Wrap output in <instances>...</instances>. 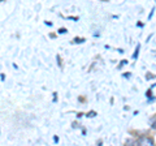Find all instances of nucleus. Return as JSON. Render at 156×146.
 Instances as JSON below:
<instances>
[{
	"label": "nucleus",
	"mask_w": 156,
	"mask_h": 146,
	"mask_svg": "<svg viewBox=\"0 0 156 146\" xmlns=\"http://www.w3.org/2000/svg\"><path fill=\"white\" fill-rule=\"evenodd\" d=\"M138 51H139V46L136 47V50H135V54L133 55V58H134V59H136V56H138Z\"/></svg>",
	"instance_id": "2"
},
{
	"label": "nucleus",
	"mask_w": 156,
	"mask_h": 146,
	"mask_svg": "<svg viewBox=\"0 0 156 146\" xmlns=\"http://www.w3.org/2000/svg\"><path fill=\"white\" fill-rule=\"evenodd\" d=\"M152 128H155V129H156V121H155V124L152 125Z\"/></svg>",
	"instance_id": "3"
},
{
	"label": "nucleus",
	"mask_w": 156,
	"mask_h": 146,
	"mask_svg": "<svg viewBox=\"0 0 156 146\" xmlns=\"http://www.w3.org/2000/svg\"><path fill=\"white\" fill-rule=\"evenodd\" d=\"M141 145H152V141L150 138H143V140H141Z\"/></svg>",
	"instance_id": "1"
}]
</instances>
